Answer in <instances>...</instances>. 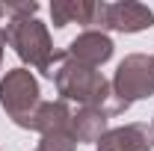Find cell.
<instances>
[{
	"label": "cell",
	"mask_w": 154,
	"mask_h": 151,
	"mask_svg": "<svg viewBox=\"0 0 154 151\" xmlns=\"http://www.w3.org/2000/svg\"><path fill=\"white\" fill-rule=\"evenodd\" d=\"M3 15H6V6H0V18H3Z\"/></svg>",
	"instance_id": "5bb4252c"
},
{
	"label": "cell",
	"mask_w": 154,
	"mask_h": 151,
	"mask_svg": "<svg viewBox=\"0 0 154 151\" xmlns=\"http://www.w3.org/2000/svg\"><path fill=\"white\" fill-rule=\"evenodd\" d=\"M71 107H68V101H42V107H38L36 113V122H33V131H38L42 136L51 131H59V128H68L71 125Z\"/></svg>",
	"instance_id": "30bf717a"
},
{
	"label": "cell",
	"mask_w": 154,
	"mask_h": 151,
	"mask_svg": "<svg viewBox=\"0 0 154 151\" xmlns=\"http://www.w3.org/2000/svg\"><path fill=\"white\" fill-rule=\"evenodd\" d=\"M6 45L15 48L21 62L33 65L36 71L48 74L51 62H54V42H51V33H48V24H42L38 18H9L6 30Z\"/></svg>",
	"instance_id": "3957f363"
},
{
	"label": "cell",
	"mask_w": 154,
	"mask_h": 151,
	"mask_svg": "<svg viewBox=\"0 0 154 151\" xmlns=\"http://www.w3.org/2000/svg\"><path fill=\"white\" fill-rule=\"evenodd\" d=\"M92 15H95L92 0H54L51 3L54 27H65V24H74V21L83 27H92Z\"/></svg>",
	"instance_id": "ba28073f"
},
{
	"label": "cell",
	"mask_w": 154,
	"mask_h": 151,
	"mask_svg": "<svg viewBox=\"0 0 154 151\" xmlns=\"http://www.w3.org/2000/svg\"><path fill=\"white\" fill-rule=\"evenodd\" d=\"M0 107L18 128L33 131L36 113L42 107V89L30 68H12L0 80Z\"/></svg>",
	"instance_id": "7a4b0ae2"
},
{
	"label": "cell",
	"mask_w": 154,
	"mask_h": 151,
	"mask_svg": "<svg viewBox=\"0 0 154 151\" xmlns=\"http://www.w3.org/2000/svg\"><path fill=\"white\" fill-rule=\"evenodd\" d=\"M3 48H6V36H3V30H0V68H3Z\"/></svg>",
	"instance_id": "4fadbf2b"
},
{
	"label": "cell",
	"mask_w": 154,
	"mask_h": 151,
	"mask_svg": "<svg viewBox=\"0 0 154 151\" xmlns=\"http://www.w3.org/2000/svg\"><path fill=\"white\" fill-rule=\"evenodd\" d=\"M45 77L54 80L62 101H77L80 107H92L98 113H104L107 119L128 113V107H131L128 101H122L116 95L113 80H107L98 68H89V65L71 59L68 51H57L54 54V62H51Z\"/></svg>",
	"instance_id": "6da1fadb"
},
{
	"label": "cell",
	"mask_w": 154,
	"mask_h": 151,
	"mask_svg": "<svg viewBox=\"0 0 154 151\" xmlns=\"http://www.w3.org/2000/svg\"><path fill=\"white\" fill-rule=\"evenodd\" d=\"M113 39L107 36V33H101V30H83L77 39L68 42V57L77 59V62H83V65H89V68H101L104 62H110L113 57Z\"/></svg>",
	"instance_id": "8992f818"
},
{
	"label": "cell",
	"mask_w": 154,
	"mask_h": 151,
	"mask_svg": "<svg viewBox=\"0 0 154 151\" xmlns=\"http://www.w3.org/2000/svg\"><path fill=\"white\" fill-rule=\"evenodd\" d=\"M36 151H38V148H36Z\"/></svg>",
	"instance_id": "2e32d148"
},
{
	"label": "cell",
	"mask_w": 154,
	"mask_h": 151,
	"mask_svg": "<svg viewBox=\"0 0 154 151\" xmlns=\"http://www.w3.org/2000/svg\"><path fill=\"white\" fill-rule=\"evenodd\" d=\"M154 27V12L142 3L122 0V3H95V15L89 30H116V33H139Z\"/></svg>",
	"instance_id": "5b68a950"
},
{
	"label": "cell",
	"mask_w": 154,
	"mask_h": 151,
	"mask_svg": "<svg viewBox=\"0 0 154 151\" xmlns=\"http://www.w3.org/2000/svg\"><path fill=\"white\" fill-rule=\"evenodd\" d=\"M38 151H77V136L71 131V125L45 133L42 142H38Z\"/></svg>",
	"instance_id": "8fae6325"
},
{
	"label": "cell",
	"mask_w": 154,
	"mask_h": 151,
	"mask_svg": "<svg viewBox=\"0 0 154 151\" xmlns=\"http://www.w3.org/2000/svg\"><path fill=\"white\" fill-rule=\"evenodd\" d=\"M36 12H38L36 0H30V3H9L6 6V15L9 18H36Z\"/></svg>",
	"instance_id": "7c38bea8"
},
{
	"label": "cell",
	"mask_w": 154,
	"mask_h": 151,
	"mask_svg": "<svg viewBox=\"0 0 154 151\" xmlns=\"http://www.w3.org/2000/svg\"><path fill=\"white\" fill-rule=\"evenodd\" d=\"M71 131H74L77 142H98L110 128H107L104 113H98L92 107H80V110L71 113Z\"/></svg>",
	"instance_id": "9c48e42d"
},
{
	"label": "cell",
	"mask_w": 154,
	"mask_h": 151,
	"mask_svg": "<svg viewBox=\"0 0 154 151\" xmlns=\"http://www.w3.org/2000/svg\"><path fill=\"white\" fill-rule=\"evenodd\" d=\"M113 89L128 104L151 98L154 95V57H148V54L125 57L113 74Z\"/></svg>",
	"instance_id": "277c9868"
},
{
	"label": "cell",
	"mask_w": 154,
	"mask_h": 151,
	"mask_svg": "<svg viewBox=\"0 0 154 151\" xmlns=\"http://www.w3.org/2000/svg\"><path fill=\"white\" fill-rule=\"evenodd\" d=\"M151 131H154V119H151Z\"/></svg>",
	"instance_id": "9a60e30c"
},
{
	"label": "cell",
	"mask_w": 154,
	"mask_h": 151,
	"mask_svg": "<svg viewBox=\"0 0 154 151\" xmlns=\"http://www.w3.org/2000/svg\"><path fill=\"white\" fill-rule=\"evenodd\" d=\"M98 151H151L154 148V131L142 122L125 125V128H113L107 131L95 142Z\"/></svg>",
	"instance_id": "52a82bcc"
}]
</instances>
